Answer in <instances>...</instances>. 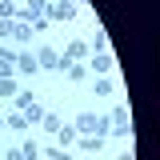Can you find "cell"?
Returning a JSON list of instances; mask_svg holds the SVG:
<instances>
[{
    "instance_id": "7",
    "label": "cell",
    "mask_w": 160,
    "mask_h": 160,
    "mask_svg": "<svg viewBox=\"0 0 160 160\" xmlns=\"http://www.w3.org/2000/svg\"><path fill=\"white\" fill-rule=\"evenodd\" d=\"M64 56H68V60H88V56H92V48H88V44H84V40H72V44H68V52H64Z\"/></svg>"
},
{
    "instance_id": "8",
    "label": "cell",
    "mask_w": 160,
    "mask_h": 160,
    "mask_svg": "<svg viewBox=\"0 0 160 160\" xmlns=\"http://www.w3.org/2000/svg\"><path fill=\"white\" fill-rule=\"evenodd\" d=\"M24 120H28V124H40V120H44V104H40V100H32V104L24 108Z\"/></svg>"
},
{
    "instance_id": "20",
    "label": "cell",
    "mask_w": 160,
    "mask_h": 160,
    "mask_svg": "<svg viewBox=\"0 0 160 160\" xmlns=\"http://www.w3.org/2000/svg\"><path fill=\"white\" fill-rule=\"evenodd\" d=\"M0 60H8V64L16 60V48H12V44H4V40H0Z\"/></svg>"
},
{
    "instance_id": "28",
    "label": "cell",
    "mask_w": 160,
    "mask_h": 160,
    "mask_svg": "<svg viewBox=\"0 0 160 160\" xmlns=\"http://www.w3.org/2000/svg\"><path fill=\"white\" fill-rule=\"evenodd\" d=\"M68 4H80V0H68Z\"/></svg>"
},
{
    "instance_id": "10",
    "label": "cell",
    "mask_w": 160,
    "mask_h": 160,
    "mask_svg": "<svg viewBox=\"0 0 160 160\" xmlns=\"http://www.w3.org/2000/svg\"><path fill=\"white\" fill-rule=\"evenodd\" d=\"M56 140L64 144V148H68V144H76V128H72V124H60V128H56Z\"/></svg>"
},
{
    "instance_id": "4",
    "label": "cell",
    "mask_w": 160,
    "mask_h": 160,
    "mask_svg": "<svg viewBox=\"0 0 160 160\" xmlns=\"http://www.w3.org/2000/svg\"><path fill=\"white\" fill-rule=\"evenodd\" d=\"M48 12V0H24V8H20V16L16 20H36Z\"/></svg>"
},
{
    "instance_id": "26",
    "label": "cell",
    "mask_w": 160,
    "mask_h": 160,
    "mask_svg": "<svg viewBox=\"0 0 160 160\" xmlns=\"http://www.w3.org/2000/svg\"><path fill=\"white\" fill-rule=\"evenodd\" d=\"M0 4H12V0H0Z\"/></svg>"
},
{
    "instance_id": "5",
    "label": "cell",
    "mask_w": 160,
    "mask_h": 160,
    "mask_svg": "<svg viewBox=\"0 0 160 160\" xmlns=\"http://www.w3.org/2000/svg\"><path fill=\"white\" fill-rule=\"evenodd\" d=\"M36 68H52V72H60V52L40 48V52H36Z\"/></svg>"
},
{
    "instance_id": "6",
    "label": "cell",
    "mask_w": 160,
    "mask_h": 160,
    "mask_svg": "<svg viewBox=\"0 0 160 160\" xmlns=\"http://www.w3.org/2000/svg\"><path fill=\"white\" fill-rule=\"evenodd\" d=\"M16 68H20V76H36V72H40L32 52H16Z\"/></svg>"
},
{
    "instance_id": "9",
    "label": "cell",
    "mask_w": 160,
    "mask_h": 160,
    "mask_svg": "<svg viewBox=\"0 0 160 160\" xmlns=\"http://www.w3.org/2000/svg\"><path fill=\"white\" fill-rule=\"evenodd\" d=\"M76 144H80V152H100V148H104L100 136H76Z\"/></svg>"
},
{
    "instance_id": "21",
    "label": "cell",
    "mask_w": 160,
    "mask_h": 160,
    "mask_svg": "<svg viewBox=\"0 0 160 160\" xmlns=\"http://www.w3.org/2000/svg\"><path fill=\"white\" fill-rule=\"evenodd\" d=\"M112 92V80H96V96H108Z\"/></svg>"
},
{
    "instance_id": "1",
    "label": "cell",
    "mask_w": 160,
    "mask_h": 160,
    "mask_svg": "<svg viewBox=\"0 0 160 160\" xmlns=\"http://www.w3.org/2000/svg\"><path fill=\"white\" fill-rule=\"evenodd\" d=\"M44 16H48V20H72V16H76V4H68V0H52Z\"/></svg>"
},
{
    "instance_id": "17",
    "label": "cell",
    "mask_w": 160,
    "mask_h": 160,
    "mask_svg": "<svg viewBox=\"0 0 160 160\" xmlns=\"http://www.w3.org/2000/svg\"><path fill=\"white\" fill-rule=\"evenodd\" d=\"M32 100H36V96H32V92H28V88H20V92H16V112H24V108H28V104H32Z\"/></svg>"
},
{
    "instance_id": "23",
    "label": "cell",
    "mask_w": 160,
    "mask_h": 160,
    "mask_svg": "<svg viewBox=\"0 0 160 160\" xmlns=\"http://www.w3.org/2000/svg\"><path fill=\"white\" fill-rule=\"evenodd\" d=\"M4 160H24V152H20V148H8V152H4Z\"/></svg>"
},
{
    "instance_id": "12",
    "label": "cell",
    "mask_w": 160,
    "mask_h": 160,
    "mask_svg": "<svg viewBox=\"0 0 160 160\" xmlns=\"http://www.w3.org/2000/svg\"><path fill=\"white\" fill-rule=\"evenodd\" d=\"M4 128H16V132H24V128H32V124L24 120V112H12V116H4Z\"/></svg>"
},
{
    "instance_id": "16",
    "label": "cell",
    "mask_w": 160,
    "mask_h": 160,
    "mask_svg": "<svg viewBox=\"0 0 160 160\" xmlns=\"http://www.w3.org/2000/svg\"><path fill=\"white\" fill-rule=\"evenodd\" d=\"M96 136H100V140L112 136V120H108V116H96Z\"/></svg>"
},
{
    "instance_id": "22",
    "label": "cell",
    "mask_w": 160,
    "mask_h": 160,
    "mask_svg": "<svg viewBox=\"0 0 160 160\" xmlns=\"http://www.w3.org/2000/svg\"><path fill=\"white\" fill-rule=\"evenodd\" d=\"M4 36H12V20H0V40Z\"/></svg>"
},
{
    "instance_id": "13",
    "label": "cell",
    "mask_w": 160,
    "mask_h": 160,
    "mask_svg": "<svg viewBox=\"0 0 160 160\" xmlns=\"http://www.w3.org/2000/svg\"><path fill=\"white\" fill-rule=\"evenodd\" d=\"M16 92H20L16 76H0V96H16Z\"/></svg>"
},
{
    "instance_id": "19",
    "label": "cell",
    "mask_w": 160,
    "mask_h": 160,
    "mask_svg": "<svg viewBox=\"0 0 160 160\" xmlns=\"http://www.w3.org/2000/svg\"><path fill=\"white\" fill-rule=\"evenodd\" d=\"M88 48H96V52H108V36H104V32H100V28H96V40H92Z\"/></svg>"
},
{
    "instance_id": "14",
    "label": "cell",
    "mask_w": 160,
    "mask_h": 160,
    "mask_svg": "<svg viewBox=\"0 0 160 160\" xmlns=\"http://www.w3.org/2000/svg\"><path fill=\"white\" fill-rule=\"evenodd\" d=\"M20 152H24V160H40V152H44V148H40L36 140H24V148H20Z\"/></svg>"
},
{
    "instance_id": "24",
    "label": "cell",
    "mask_w": 160,
    "mask_h": 160,
    "mask_svg": "<svg viewBox=\"0 0 160 160\" xmlns=\"http://www.w3.org/2000/svg\"><path fill=\"white\" fill-rule=\"evenodd\" d=\"M120 160H132V140H128V148L120 152Z\"/></svg>"
},
{
    "instance_id": "15",
    "label": "cell",
    "mask_w": 160,
    "mask_h": 160,
    "mask_svg": "<svg viewBox=\"0 0 160 160\" xmlns=\"http://www.w3.org/2000/svg\"><path fill=\"white\" fill-rule=\"evenodd\" d=\"M40 124H44V132H52V136H56V128H60V116H56V112H44V120H40Z\"/></svg>"
},
{
    "instance_id": "25",
    "label": "cell",
    "mask_w": 160,
    "mask_h": 160,
    "mask_svg": "<svg viewBox=\"0 0 160 160\" xmlns=\"http://www.w3.org/2000/svg\"><path fill=\"white\" fill-rule=\"evenodd\" d=\"M56 160H68V152H64V156H56Z\"/></svg>"
},
{
    "instance_id": "2",
    "label": "cell",
    "mask_w": 160,
    "mask_h": 160,
    "mask_svg": "<svg viewBox=\"0 0 160 160\" xmlns=\"http://www.w3.org/2000/svg\"><path fill=\"white\" fill-rule=\"evenodd\" d=\"M72 128H76V136H96V112H80Z\"/></svg>"
},
{
    "instance_id": "11",
    "label": "cell",
    "mask_w": 160,
    "mask_h": 160,
    "mask_svg": "<svg viewBox=\"0 0 160 160\" xmlns=\"http://www.w3.org/2000/svg\"><path fill=\"white\" fill-rule=\"evenodd\" d=\"M64 76L72 80V84H80V80H88V64H68V72Z\"/></svg>"
},
{
    "instance_id": "27",
    "label": "cell",
    "mask_w": 160,
    "mask_h": 160,
    "mask_svg": "<svg viewBox=\"0 0 160 160\" xmlns=\"http://www.w3.org/2000/svg\"><path fill=\"white\" fill-rule=\"evenodd\" d=\"M0 132H4V120H0Z\"/></svg>"
},
{
    "instance_id": "3",
    "label": "cell",
    "mask_w": 160,
    "mask_h": 160,
    "mask_svg": "<svg viewBox=\"0 0 160 160\" xmlns=\"http://www.w3.org/2000/svg\"><path fill=\"white\" fill-rule=\"evenodd\" d=\"M112 64H116V60L108 56V52H92V56H88V72L104 76V72H112Z\"/></svg>"
},
{
    "instance_id": "18",
    "label": "cell",
    "mask_w": 160,
    "mask_h": 160,
    "mask_svg": "<svg viewBox=\"0 0 160 160\" xmlns=\"http://www.w3.org/2000/svg\"><path fill=\"white\" fill-rule=\"evenodd\" d=\"M16 16H20L16 4H0V20H16Z\"/></svg>"
}]
</instances>
